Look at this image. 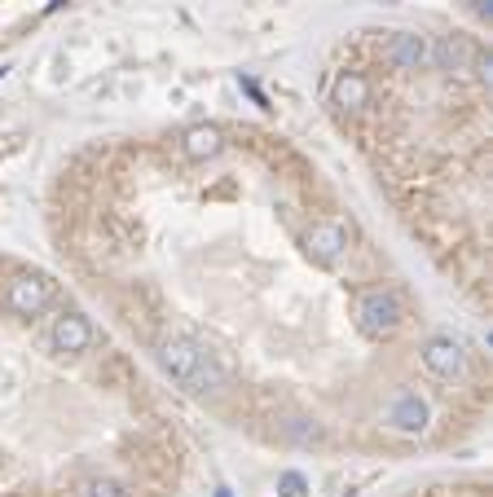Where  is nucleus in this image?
<instances>
[{
    "label": "nucleus",
    "mask_w": 493,
    "mask_h": 497,
    "mask_svg": "<svg viewBox=\"0 0 493 497\" xmlns=\"http://www.w3.org/2000/svg\"><path fill=\"white\" fill-rule=\"evenodd\" d=\"M330 101L344 106V110H361V106L370 101V80H366L361 71H344V75L335 80V89H330Z\"/></svg>",
    "instance_id": "9b49d317"
},
{
    "label": "nucleus",
    "mask_w": 493,
    "mask_h": 497,
    "mask_svg": "<svg viewBox=\"0 0 493 497\" xmlns=\"http://www.w3.org/2000/svg\"><path fill=\"white\" fill-rule=\"evenodd\" d=\"M423 423H428L423 400L414 397V392H396V400L387 405V427H396V432H423Z\"/></svg>",
    "instance_id": "9d476101"
},
{
    "label": "nucleus",
    "mask_w": 493,
    "mask_h": 497,
    "mask_svg": "<svg viewBox=\"0 0 493 497\" xmlns=\"http://www.w3.org/2000/svg\"><path fill=\"white\" fill-rule=\"evenodd\" d=\"M384 62L396 71H423L428 66V40L419 31H396L384 45Z\"/></svg>",
    "instance_id": "6e6552de"
},
{
    "label": "nucleus",
    "mask_w": 493,
    "mask_h": 497,
    "mask_svg": "<svg viewBox=\"0 0 493 497\" xmlns=\"http://www.w3.org/2000/svg\"><path fill=\"white\" fill-rule=\"evenodd\" d=\"M419 361H423V370L437 379V383H458L463 374H467V348L454 339V335H432L423 352H419Z\"/></svg>",
    "instance_id": "20e7f679"
},
{
    "label": "nucleus",
    "mask_w": 493,
    "mask_h": 497,
    "mask_svg": "<svg viewBox=\"0 0 493 497\" xmlns=\"http://www.w3.org/2000/svg\"><path fill=\"white\" fill-rule=\"evenodd\" d=\"M54 299H57V287H54V278H45V273H18V278H9L4 291H0V304H4L9 313H18V317H36V313H45Z\"/></svg>",
    "instance_id": "7ed1b4c3"
},
{
    "label": "nucleus",
    "mask_w": 493,
    "mask_h": 497,
    "mask_svg": "<svg viewBox=\"0 0 493 497\" xmlns=\"http://www.w3.org/2000/svg\"><path fill=\"white\" fill-rule=\"evenodd\" d=\"M357 330L366 335V339H375V344H384L392 339L401 326H405V304L396 291H387V287H370V291H361L357 296Z\"/></svg>",
    "instance_id": "f03ea898"
},
{
    "label": "nucleus",
    "mask_w": 493,
    "mask_h": 497,
    "mask_svg": "<svg viewBox=\"0 0 493 497\" xmlns=\"http://www.w3.org/2000/svg\"><path fill=\"white\" fill-rule=\"evenodd\" d=\"M489 9H493L489 0H472V13H476V18H489Z\"/></svg>",
    "instance_id": "4468645a"
},
{
    "label": "nucleus",
    "mask_w": 493,
    "mask_h": 497,
    "mask_svg": "<svg viewBox=\"0 0 493 497\" xmlns=\"http://www.w3.org/2000/svg\"><path fill=\"white\" fill-rule=\"evenodd\" d=\"M277 489H282V497H304V493H309V484H304V476H300V471H286V476L277 480Z\"/></svg>",
    "instance_id": "ddd939ff"
},
{
    "label": "nucleus",
    "mask_w": 493,
    "mask_h": 497,
    "mask_svg": "<svg viewBox=\"0 0 493 497\" xmlns=\"http://www.w3.org/2000/svg\"><path fill=\"white\" fill-rule=\"evenodd\" d=\"M181 150H185V159L208 163V159H217L220 150H225V133H220L217 124H199V128H190L181 137Z\"/></svg>",
    "instance_id": "1a4fd4ad"
},
{
    "label": "nucleus",
    "mask_w": 493,
    "mask_h": 497,
    "mask_svg": "<svg viewBox=\"0 0 493 497\" xmlns=\"http://www.w3.org/2000/svg\"><path fill=\"white\" fill-rule=\"evenodd\" d=\"M304 251L313 255V264L335 269V264L344 260V251H348V229H344V220H318V225L304 234Z\"/></svg>",
    "instance_id": "39448f33"
},
{
    "label": "nucleus",
    "mask_w": 493,
    "mask_h": 497,
    "mask_svg": "<svg viewBox=\"0 0 493 497\" xmlns=\"http://www.w3.org/2000/svg\"><path fill=\"white\" fill-rule=\"evenodd\" d=\"M84 497H132V489L123 484V480H115V476H98V480H84Z\"/></svg>",
    "instance_id": "f8f14e48"
},
{
    "label": "nucleus",
    "mask_w": 493,
    "mask_h": 497,
    "mask_svg": "<svg viewBox=\"0 0 493 497\" xmlns=\"http://www.w3.org/2000/svg\"><path fill=\"white\" fill-rule=\"evenodd\" d=\"M49 344H54V352H66V356L89 352L93 348V321L84 313H62L49 326Z\"/></svg>",
    "instance_id": "423d86ee"
},
{
    "label": "nucleus",
    "mask_w": 493,
    "mask_h": 497,
    "mask_svg": "<svg viewBox=\"0 0 493 497\" xmlns=\"http://www.w3.org/2000/svg\"><path fill=\"white\" fill-rule=\"evenodd\" d=\"M476 45L467 40V36H440L437 45H428V62L445 71V75H467L472 66H476Z\"/></svg>",
    "instance_id": "0eeeda50"
},
{
    "label": "nucleus",
    "mask_w": 493,
    "mask_h": 497,
    "mask_svg": "<svg viewBox=\"0 0 493 497\" xmlns=\"http://www.w3.org/2000/svg\"><path fill=\"white\" fill-rule=\"evenodd\" d=\"M155 356L167 379L176 388H185L190 397H220L229 388V370L217 361V352L190 335H164L155 344Z\"/></svg>",
    "instance_id": "f257e3e1"
}]
</instances>
